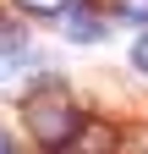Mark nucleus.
Returning a JSON list of instances; mask_svg holds the SVG:
<instances>
[{"label": "nucleus", "instance_id": "nucleus-1", "mask_svg": "<svg viewBox=\"0 0 148 154\" xmlns=\"http://www.w3.org/2000/svg\"><path fill=\"white\" fill-rule=\"evenodd\" d=\"M22 127H28L39 143L61 149V143H66V132L77 127V105H71V94H66L61 83H44V88H33L28 99H22Z\"/></svg>", "mask_w": 148, "mask_h": 154}, {"label": "nucleus", "instance_id": "nucleus-2", "mask_svg": "<svg viewBox=\"0 0 148 154\" xmlns=\"http://www.w3.org/2000/svg\"><path fill=\"white\" fill-rule=\"evenodd\" d=\"M61 154H115V127H104V121H77V127L66 132Z\"/></svg>", "mask_w": 148, "mask_h": 154}, {"label": "nucleus", "instance_id": "nucleus-3", "mask_svg": "<svg viewBox=\"0 0 148 154\" xmlns=\"http://www.w3.org/2000/svg\"><path fill=\"white\" fill-rule=\"evenodd\" d=\"M55 17H61V33L71 38V44H93V38H104V17H99V11L66 6V11H55Z\"/></svg>", "mask_w": 148, "mask_h": 154}, {"label": "nucleus", "instance_id": "nucleus-4", "mask_svg": "<svg viewBox=\"0 0 148 154\" xmlns=\"http://www.w3.org/2000/svg\"><path fill=\"white\" fill-rule=\"evenodd\" d=\"M0 55H28V33L11 28V22H0Z\"/></svg>", "mask_w": 148, "mask_h": 154}, {"label": "nucleus", "instance_id": "nucleus-5", "mask_svg": "<svg viewBox=\"0 0 148 154\" xmlns=\"http://www.w3.org/2000/svg\"><path fill=\"white\" fill-rule=\"evenodd\" d=\"M22 11H44V17H55V11H66L71 0H16Z\"/></svg>", "mask_w": 148, "mask_h": 154}, {"label": "nucleus", "instance_id": "nucleus-6", "mask_svg": "<svg viewBox=\"0 0 148 154\" xmlns=\"http://www.w3.org/2000/svg\"><path fill=\"white\" fill-rule=\"evenodd\" d=\"M121 17H132V22H148V0H115Z\"/></svg>", "mask_w": 148, "mask_h": 154}, {"label": "nucleus", "instance_id": "nucleus-7", "mask_svg": "<svg viewBox=\"0 0 148 154\" xmlns=\"http://www.w3.org/2000/svg\"><path fill=\"white\" fill-rule=\"evenodd\" d=\"M132 61H137V72L148 77V33H143V38H137V44H132Z\"/></svg>", "mask_w": 148, "mask_h": 154}, {"label": "nucleus", "instance_id": "nucleus-8", "mask_svg": "<svg viewBox=\"0 0 148 154\" xmlns=\"http://www.w3.org/2000/svg\"><path fill=\"white\" fill-rule=\"evenodd\" d=\"M0 154H16V143H11V138H6V132H0Z\"/></svg>", "mask_w": 148, "mask_h": 154}]
</instances>
